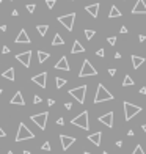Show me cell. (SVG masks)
Masks as SVG:
<instances>
[{"mask_svg": "<svg viewBox=\"0 0 146 154\" xmlns=\"http://www.w3.org/2000/svg\"><path fill=\"white\" fill-rule=\"evenodd\" d=\"M113 99V94L105 88V87L99 83L98 90H96V96H94V104H101V102H105V101H112Z\"/></svg>", "mask_w": 146, "mask_h": 154, "instance_id": "cell-1", "label": "cell"}, {"mask_svg": "<svg viewBox=\"0 0 146 154\" xmlns=\"http://www.w3.org/2000/svg\"><path fill=\"white\" fill-rule=\"evenodd\" d=\"M30 138H35V134L31 132V130L28 129L24 123H20L19 124V130H17V134H16V138H14L16 143L24 142V140H30Z\"/></svg>", "mask_w": 146, "mask_h": 154, "instance_id": "cell-2", "label": "cell"}, {"mask_svg": "<svg viewBox=\"0 0 146 154\" xmlns=\"http://www.w3.org/2000/svg\"><path fill=\"white\" fill-rule=\"evenodd\" d=\"M122 107H124V120H126V121H130L137 113L141 112V107H140V106H134V104L127 102V101L122 102Z\"/></svg>", "mask_w": 146, "mask_h": 154, "instance_id": "cell-3", "label": "cell"}, {"mask_svg": "<svg viewBox=\"0 0 146 154\" xmlns=\"http://www.w3.org/2000/svg\"><path fill=\"white\" fill-rule=\"evenodd\" d=\"M71 124H74V126L80 127V129H85L88 130L90 129V121H88V112H82L80 115H77L75 118H72L71 120Z\"/></svg>", "mask_w": 146, "mask_h": 154, "instance_id": "cell-4", "label": "cell"}, {"mask_svg": "<svg viewBox=\"0 0 146 154\" xmlns=\"http://www.w3.org/2000/svg\"><path fill=\"white\" fill-rule=\"evenodd\" d=\"M47 118H49V112H43V113H36V115H31L30 120L36 124L39 129L44 130L46 126H47Z\"/></svg>", "mask_w": 146, "mask_h": 154, "instance_id": "cell-5", "label": "cell"}, {"mask_svg": "<svg viewBox=\"0 0 146 154\" xmlns=\"http://www.w3.org/2000/svg\"><path fill=\"white\" fill-rule=\"evenodd\" d=\"M69 94H71L79 104H83L85 102V94H86V85H80V87H77V88L69 90Z\"/></svg>", "mask_w": 146, "mask_h": 154, "instance_id": "cell-6", "label": "cell"}, {"mask_svg": "<svg viewBox=\"0 0 146 154\" xmlns=\"http://www.w3.org/2000/svg\"><path fill=\"white\" fill-rule=\"evenodd\" d=\"M74 21H75V13H69V14H65V16L58 17V22L68 31H71L72 28H74Z\"/></svg>", "mask_w": 146, "mask_h": 154, "instance_id": "cell-7", "label": "cell"}, {"mask_svg": "<svg viewBox=\"0 0 146 154\" xmlns=\"http://www.w3.org/2000/svg\"><path fill=\"white\" fill-rule=\"evenodd\" d=\"M96 74H98V71H96V68L91 65V62L85 60L83 65H82L80 72H79V77H88V75H96Z\"/></svg>", "mask_w": 146, "mask_h": 154, "instance_id": "cell-8", "label": "cell"}, {"mask_svg": "<svg viewBox=\"0 0 146 154\" xmlns=\"http://www.w3.org/2000/svg\"><path fill=\"white\" fill-rule=\"evenodd\" d=\"M31 82L36 83L41 88H46V87H47V72H41V74H38V75H33V77H31Z\"/></svg>", "mask_w": 146, "mask_h": 154, "instance_id": "cell-9", "label": "cell"}, {"mask_svg": "<svg viewBox=\"0 0 146 154\" xmlns=\"http://www.w3.org/2000/svg\"><path fill=\"white\" fill-rule=\"evenodd\" d=\"M16 60L20 62L25 68H30V62H31V52L27 50V52H22V54H17L16 55Z\"/></svg>", "mask_w": 146, "mask_h": 154, "instance_id": "cell-10", "label": "cell"}, {"mask_svg": "<svg viewBox=\"0 0 146 154\" xmlns=\"http://www.w3.org/2000/svg\"><path fill=\"white\" fill-rule=\"evenodd\" d=\"M14 43H16V44H30L31 41H30V36L27 35V31H25L24 28H22V30L19 31V35L16 36Z\"/></svg>", "mask_w": 146, "mask_h": 154, "instance_id": "cell-11", "label": "cell"}, {"mask_svg": "<svg viewBox=\"0 0 146 154\" xmlns=\"http://www.w3.org/2000/svg\"><path fill=\"white\" fill-rule=\"evenodd\" d=\"M132 14H146V3L145 0H137V3L132 8Z\"/></svg>", "mask_w": 146, "mask_h": 154, "instance_id": "cell-12", "label": "cell"}, {"mask_svg": "<svg viewBox=\"0 0 146 154\" xmlns=\"http://www.w3.org/2000/svg\"><path fill=\"white\" fill-rule=\"evenodd\" d=\"M98 120H99V123L105 124L107 127H113V112H109V113H105V115H102Z\"/></svg>", "mask_w": 146, "mask_h": 154, "instance_id": "cell-13", "label": "cell"}, {"mask_svg": "<svg viewBox=\"0 0 146 154\" xmlns=\"http://www.w3.org/2000/svg\"><path fill=\"white\" fill-rule=\"evenodd\" d=\"M60 142H61V148L63 149H68V148L72 146V143H75L74 137H68V135H60Z\"/></svg>", "mask_w": 146, "mask_h": 154, "instance_id": "cell-14", "label": "cell"}, {"mask_svg": "<svg viewBox=\"0 0 146 154\" xmlns=\"http://www.w3.org/2000/svg\"><path fill=\"white\" fill-rule=\"evenodd\" d=\"M55 69H60V71H69V63H68V58L66 57H61L60 60H58L57 63H55V66H54Z\"/></svg>", "mask_w": 146, "mask_h": 154, "instance_id": "cell-15", "label": "cell"}, {"mask_svg": "<svg viewBox=\"0 0 146 154\" xmlns=\"http://www.w3.org/2000/svg\"><path fill=\"white\" fill-rule=\"evenodd\" d=\"M10 102L13 104V106H25L24 96H22V93H20V91H16V93H14V96L11 98Z\"/></svg>", "mask_w": 146, "mask_h": 154, "instance_id": "cell-16", "label": "cell"}, {"mask_svg": "<svg viewBox=\"0 0 146 154\" xmlns=\"http://www.w3.org/2000/svg\"><path fill=\"white\" fill-rule=\"evenodd\" d=\"M85 10H86V13H88V14H91L93 17H98V14H99V3L86 5V7H85Z\"/></svg>", "mask_w": 146, "mask_h": 154, "instance_id": "cell-17", "label": "cell"}, {"mask_svg": "<svg viewBox=\"0 0 146 154\" xmlns=\"http://www.w3.org/2000/svg\"><path fill=\"white\" fill-rule=\"evenodd\" d=\"M88 140L91 142L93 145L99 146V145H101V140H102V132H94V134H91V135H88Z\"/></svg>", "mask_w": 146, "mask_h": 154, "instance_id": "cell-18", "label": "cell"}, {"mask_svg": "<svg viewBox=\"0 0 146 154\" xmlns=\"http://www.w3.org/2000/svg\"><path fill=\"white\" fill-rule=\"evenodd\" d=\"M130 58H132V66H134V69H138L140 66H141L143 63L146 62V60L143 58V57H138V55H132Z\"/></svg>", "mask_w": 146, "mask_h": 154, "instance_id": "cell-19", "label": "cell"}, {"mask_svg": "<svg viewBox=\"0 0 146 154\" xmlns=\"http://www.w3.org/2000/svg\"><path fill=\"white\" fill-rule=\"evenodd\" d=\"M2 77H3V79H7V80H11V82H13V80L16 79V75H14V68H8L7 71H3V72H2Z\"/></svg>", "mask_w": 146, "mask_h": 154, "instance_id": "cell-20", "label": "cell"}, {"mask_svg": "<svg viewBox=\"0 0 146 154\" xmlns=\"http://www.w3.org/2000/svg\"><path fill=\"white\" fill-rule=\"evenodd\" d=\"M82 52H85V47L80 44V41L75 39L74 44H72V49H71V54H82Z\"/></svg>", "mask_w": 146, "mask_h": 154, "instance_id": "cell-21", "label": "cell"}, {"mask_svg": "<svg viewBox=\"0 0 146 154\" xmlns=\"http://www.w3.org/2000/svg\"><path fill=\"white\" fill-rule=\"evenodd\" d=\"M109 17H110V19H112V17H121V11L118 10V7H116V5H112L110 13H109Z\"/></svg>", "mask_w": 146, "mask_h": 154, "instance_id": "cell-22", "label": "cell"}, {"mask_svg": "<svg viewBox=\"0 0 146 154\" xmlns=\"http://www.w3.org/2000/svg\"><path fill=\"white\" fill-rule=\"evenodd\" d=\"M63 44H65V39L61 38V35L60 33H55L54 39H52V46H63Z\"/></svg>", "mask_w": 146, "mask_h": 154, "instance_id": "cell-23", "label": "cell"}, {"mask_svg": "<svg viewBox=\"0 0 146 154\" xmlns=\"http://www.w3.org/2000/svg\"><path fill=\"white\" fill-rule=\"evenodd\" d=\"M50 57V54L49 52H43V50H39L38 52V62L39 63H44V62H47V58Z\"/></svg>", "mask_w": 146, "mask_h": 154, "instance_id": "cell-24", "label": "cell"}, {"mask_svg": "<svg viewBox=\"0 0 146 154\" xmlns=\"http://www.w3.org/2000/svg\"><path fill=\"white\" fill-rule=\"evenodd\" d=\"M66 82H68V80H66V79H63V77H55V87H57L58 90H60V88H63V87L66 85Z\"/></svg>", "mask_w": 146, "mask_h": 154, "instance_id": "cell-25", "label": "cell"}, {"mask_svg": "<svg viewBox=\"0 0 146 154\" xmlns=\"http://www.w3.org/2000/svg\"><path fill=\"white\" fill-rule=\"evenodd\" d=\"M36 30L41 36H46V33H47V30H49V25H38Z\"/></svg>", "mask_w": 146, "mask_h": 154, "instance_id": "cell-26", "label": "cell"}, {"mask_svg": "<svg viewBox=\"0 0 146 154\" xmlns=\"http://www.w3.org/2000/svg\"><path fill=\"white\" fill-rule=\"evenodd\" d=\"M132 85H134L132 77H130V75H126V77H124V80H122V87H132Z\"/></svg>", "mask_w": 146, "mask_h": 154, "instance_id": "cell-27", "label": "cell"}, {"mask_svg": "<svg viewBox=\"0 0 146 154\" xmlns=\"http://www.w3.org/2000/svg\"><path fill=\"white\" fill-rule=\"evenodd\" d=\"M94 35H96L94 30H85V36H86V39H88V41H90V39H93V36H94Z\"/></svg>", "mask_w": 146, "mask_h": 154, "instance_id": "cell-28", "label": "cell"}, {"mask_svg": "<svg viewBox=\"0 0 146 154\" xmlns=\"http://www.w3.org/2000/svg\"><path fill=\"white\" fill-rule=\"evenodd\" d=\"M25 8H27V11L31 14V13H35V10H36V5H35V3H28Z\"/></svg>", "mask_w": 146, "mask_h": 154, "instance_id": "cell-29", "label": "cell"}, {"mask_svg": "<svg viewBox=\"0 0 146 154\" xmlns=\"http://www.w3.org/2000/svg\"><path fill=\"white\" fill-rule=\"evenodd\" d=\"M132 154H145V151H143L141 145H137V146H135V149H134V153H132Z\"/></svg>", "mask_w": 146, "mask_h": 154, "instance_id": "cell-30", "label": "cell"}, {"mask_svg": "<svg viewBox=\"0 0 146 154\" xmlns=\"http://www.w3.org/2000/svg\"><path fill=\"white\" fill-rule=\"evenodd\" d=\"M55 3H57V0H46V5H47L49 10H52L55 7Z\"/></svg>", "mask_w": 146, "mask_h": 154, "instance_id": "cell-31", "label": "cell"}, {"mask_svg": "<svg viewBox=\"0 0 146 154\" xmlns=\"http://www.w3.org/2000/svg\"><path fill=\"white\" fill-rule=\"evenodd\" d=\"M41 149L43 151H50V143H49V142H44L43 146H41Z\"/></svg>", "mask_w": 146, "mask_h": 154, "instance_id": "cell-32", "label": "cell"}, {"mask_svg": "<svg viewBox=\"0 0 146 154\" xmlns=\"http://www.w3.org/2000/svg\"><path fill=\"white\" fill-rule=\"evenodd\" d=\"M107 41H109V44L115 46V43H116V36H110V38H107Z\"/></svg>", "mask_w": 146, "mask_h": 154, "instance_id": "cell-33", "label": "cell"}, {"mask_svg": "<svg viewBox=\"0 0 146 154\" xmlns=\"http://www.w3.org/2000/svg\"><path fill=\"white\" fill-rule=\"evenodd\" d=\"M96 55H98V57H104V55H105V50H104V49H99V50L96 52Z\"/></svg>", "mask_w": 146, "mask_h": 154, "instance_id": "cell-34", "label": "cell"}, {"mask_svg": "<svg viewBox=\"0 0 146 154\" xmlns=\"http://www.w3.org/2000/svg\"><path fill=\"white\" fill-rule=\"evenodd\" d=\"M2 54H10V47H8V46H3V47H2Z\"/></svg>", "mask_w": 146, "mask_h": 154, "instance_id": "cell-35", "label": "cell"}, {"mask_svg": "<svg viewBox=\"0 0 146 154\" xmlns=\"http://www.w3.org/2000/svg\"><path fill=\"white\" fill-rule=\"evenodd\" d=\"M33 102H35V104H39V102H41V96L35 94V98H33Z\"/></svg>", "mask_w": 146, "mask_h": 154, "instance_id": "cell-36", "label": "cell"}, {"mask_svg": "<svg viewBox=\"0 0 146 154\" xmlns=\"http://www.w3.org/2000/svg\"><path fill=\"white\" fill-rule=\"evenodd\" d=\"M109 74H110V75H112V77H113V75L116 74V69H115V68H110V69H109Z\"/></svg>", "mask_w": 146, "mask_h": 154, "instance_id": "cell-37", "label": "cell"}, {"mask_svg": "<svg viewBox=\"0 0 146 154\" xmlns=\"http://www.w3.org/2000/svg\"><path fill=\"white\" fill-rule=\"evenodd\" d=\"M65 109H66V110H71V109H72V104H71V102H65Z\"/></svg>", "mask_w": 146, "mask_h": 154, "instance_id": "cell-38", "label": "cell"}, {"mask_svg": "<svg viewBox=\"0 0 146 154\" xmlns=\"http://www.w3.org/2000/svg\"><path fill=\"white\" fill-rule=\"evenodd\" d=\"M57 124H58V126H63V124H65V120H63V118H58V120H57Z\"/></svg>", "mask_w": 146, "mask_h": 154, "instance_id": "cell-39", "label": "cell"}, {"mask_svg": "<svg viewBox=\"0 0 146 154\" xmlns=\"http://www.w3.org/2000/svg\"><path fill=\"white\" fill-rule=\"evenodd\" d=\"M3 137H7V132H5L2 127H0V138H3Z\"/></svg>", "mask_w": 146, "mask_h": 154, "instance_id": "cell-40", "label": "cell"}, {"mask_svg": "<svg viewBox=\"0 0 146 154\" xmlns=\"http://www.w3.org/2000/svg\"><path fill=\"white\" fill-rule=\"evenodd\" d=\"M54 104H55V101H54V99H47V106H50V107H52Z\"/></svg>", "mask_w": 146, "mask_h": 154, "instance_id": "cell-41", "label": "cell"}, {"mask_svg": "<svg viewBox=\"0 0 146 154\" xmlns=\"http://www.w3.org/2000/svg\"><path fill=\"white\" fill-rule=\"evenodd\" d=\"M11 16H14V17H16V16H19V11H17V10H13V13H11Z\"/></svg>", "mask_w": 146, "mask_h": 154, "instance_id": "cell-42", "label": "cell"}, {"mask_svg": "<svg viewBox=\"0 0 146 154\" xmlns=\"http://www.w3.org/2000/svg\"><path fill=\"white\" fill-rule=\"evenodd\" d=\"M115 58H116V60L121 58V54H119V52H116V54H115Z\"/></svg>", "mask_w": 146, "mask_h": 154, "instance_id": "cell-43", "label": "cell"}, {"mask_svg": "<svg viewBox=\"0 0 146 154\" xmlns=\"http://www.w3.org/2000/svg\"><path fill=\"white\" fill-rule=\"evenodd\" d=\"M119 31H121V33H127V28L126 27H121V30H119Z\"/></svg>", "mask_w": 146, "mask_h": 154, "instance_id": "cell-44", "label": "cell"}, {"mask_svg": "<svg viewBox=\"0 0 146 154\" xmlns=\"http://www.w3.org/2000/svg\"><path fill=\"white\" fill-rule=\"evenodd\" d=\"M116 146L121 148V146H122V142H121V140H118V142H116Z\"/></svg>", "mask_w": 146, "mask_h": 154, "instance_id": "cell-45", "label": "cell"}, {"mask_svg": "<svg viewBox=\"0 0 146 154\" xmlns=\"http://www.w3.org/2000/svg\"><path fill=\"white\" fill-rule=\"evenodd\" d=\"M0 30H2V31H7V25H0Z\"/></svg>", "mask_w": 146, "mask_h": 154, "instance_id": "cell-46", "label": "cell"}, {"mask_svg": "<svg viewBox=\"0 0 146 154\" xmlns=\"http://www.w3.org/2000/svg\"><path fill=\"white\" fill-rule=\"evenodd\" d=\"M145 39H146V36H145V35H140V41L143 43V41H145Z\"/></svg>", "mask_w": 146, "mask_h": 154, "instance_id": "cell-47", "label": "cell"}, {"mask_svg": "<svg viewBox=\"0 0 146 154\" xmlns=\"http://www.w3.org/2000/svg\"><path fill=\"white\" fill-rule=\"evenodd\" d=\"M140 93H141V94H146V88H145V87H143V88L140 90Z\"/></svg>", "mask_w": 146, "mask_h": 154, "instance_id": "cell-48", "label": "cell"}, {"mask_svg": "<svg viewBox=\"0 0 146 154\" xmlns=\"http://www.w3.org/2000/svg\"><path fill=\"white\" fill-rule=\"evenodd\" d=\"M24 154H31V153H30V151H27V149H25V151H24Z\"/></svg>", "mask_w": 146, "mask_h": 154, "instance_id": "cell-49", "label": "cell"}, {"mask_svg": "<svg viewBox=\"0 0 146 154\" xmlns=\"http://www.w3.org/2000/svg\"><path fill=\"white\" fill-rule=\"evenodd\" d=\"M143 130H145V132H146V124H143Z\"/></svg>", "mask_w": 146, "mask_h": 154, "instance_id": "cell-50", "label": "cell"}, {"mask_svg": "<svg viewBox=\"0 0 146 154\" xmlns=\"http://www.w3.org/2000/svg\"><path fill=\"white\" fill-rule=\"evenodd\" d=\"M7 154H14V153H13V151H8V153H7Z\"/></svg>", "mask_w": 146, "mask_h": 154, "instance_id": "cell-51", "label": "cell"}, {"mask_svg": "<svg viewBox=\"0 0 146 154\" xmlns=\"http://www.w3.org/2000/svg\"><path fill=\"white\" fill-rule=\"evenodd\" d=\"M2 93H3V90H2V88H0V94H2Z\"/></svg>", "mask_w": 146, "mask_h": 154, "instance_id": "cell-52", "label": "cell"}, {"mask_svg": "<svg viewBox=\"0 0 146 154\" xmlns=\"http://www.w3.org/2000/svg\"><path fill=\"white\" fill-rule=\"evenodd\" d=\"M102 154H109V153H107V151H104V153H102Z\"/></svg>", "mask_w": 146, "mask_h": 154, "instance_id": "cell-53", "label": "cell"}, {"mask_svg": "<svg viewBox=\"0 0 146 154\" xmlns=\"http://www.w3.org/2000/svg\"><path fill=\"white\" fill-rule=\"evenodd\" d=\"M83 154H90V153H88V151H85V153H83Z\"/></svg>", "mask_w": 146, "mask_h": 154, "instance_id": "cell-54", "label": "cell"}, {"mask_svg": "<svg viewBox=\"0 0 146 154\" xmlns=\"http://www.w3.org/2000/svg\"><path fill=\"white\" fill-rule=\"evenodd\" d=\"M0 5H2V0H0Z\"/></svg>", "mask_w": 146, "mask_h": 154, "instance_id": "cell-55", "label": "cell"}]
</instances>
